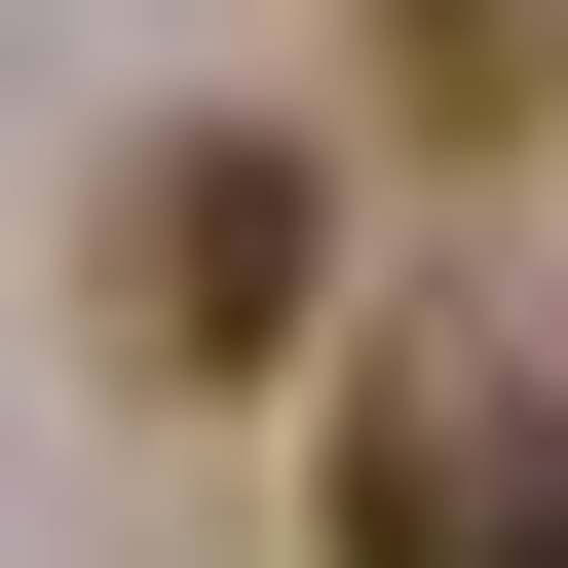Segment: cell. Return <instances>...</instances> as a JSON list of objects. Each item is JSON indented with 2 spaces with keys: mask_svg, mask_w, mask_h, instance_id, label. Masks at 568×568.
Wrapping results in <instances>:
<instances>
[{
  "mask_svg": "<svg viewBox=\"0 0 568 568\" xmlns=\"http://www.w3.org/2000/svg\"><path fill=\"white\" fill-rule=\"evenodd\" d=\"M342 568H568V342L530 304H379L342 342Z\"/></svg>",
  "mask_w": 568,
  "mask_h": 568,
  "instance_id": "obj_1",
  "label": "cell"
},
{
  "mask_svg": "<svg viewBox=\"0 0 568 568\" xmlns=\"http://www.w3.org/2000/svg\"><path fill=\"white\" fill-rule=\"evenodd\" d=\"M304 265H342L304 152H265V114H152L114 227H77V304H114V379H265V342H304Z\"/></svg>",
  "mask_w": 568,
  "mask_h": 568,
  "instance_id": "obj_2",
  "label": "cell"
},
{
  "mask_svg": "<svg viewBox=\"0 0 568 568\" xmlns=\"http://www.w3.org/2000/svg\"><path fill=\"white\" fill-rule=\"evenodd\" d=\"M342 39H379L417 152H530V114H568V0H342Z\"/></svg>",
  "mask_w": 568,
  "mask_h": 568,
  "instance_id": "obj_3",
  "label": "cell"
}]
</instances>
